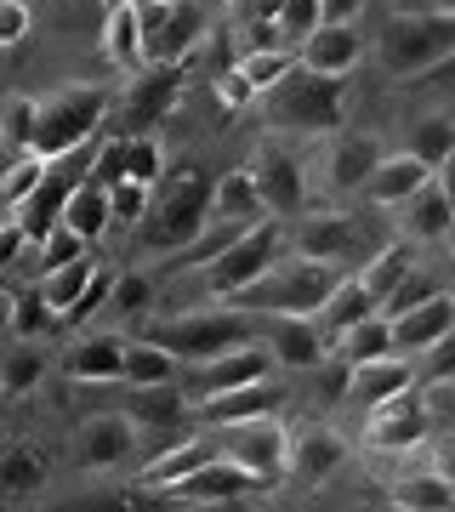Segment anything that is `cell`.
I'll use <instances>...</instances> for the list:
<instances>
[{"instance_id":"6da1fadb","label":"cell","mask_w":455,"mask_h":512,"mask_svg":"<svg viewBox=\"0 0 455 512\" xmlns=\"http://www.w3.org/2000/svg\"><path fill=\"white\" fill-rule=\"evenodd\" d=\"M262 97H268V126L319 137V131L342 126V114H347V74H319V69H308V63H291V69L279 74Z\"/></svg>"},{"instance_id":"7a4b0ae2","label":"cell","mask_w":455,"mask_h":512,"mask_svg":"<svg viewBox=\"0 0 455 512\" xmlns=\"http://www.w3.org/2000/svg\"><path fill=\"white\" fill-rule=\"evenodd\" d=\"M205 228H211V177L188 171V177H177V183L165 188L160 200H148L137 239H143V251H182Z\"/></svg>"},{"instance_id":"3957f363","label":"cell","mask_w":455,"mask_h":512,"mask_svg":"<svg viewBox=\"0 0 455 512\" xmlns=\"http://www.w3.org/2000/svg\"><path fill=\"white\" fill-rule=\"evenodd\" d=\"M455 63V12H410L382 29V69L399 80L438 74Z\"/></svg>"},{"instance_id":"277c9868","label":"cell","mask_w":455,"mask_h":512,"mask_svg":"<svg viewBox=\"0 0 455 512\" xmlns=\"http://www.w3.org/2000/svg\"><path fill=\"white\" fill-rule=\"evenodd\" d=\"M336 262H313V256H296V262H273L262 279H251L245 291L234 296L239 308L256 313H319L325 296L336 291Z\"/></svg>"},{"instance_id":"5b68a950","label":"cell","mask_w":455,"mask_h":512,"mask_svg":"<svg viewBox=\"0 0 455 512\" xmlns=\"http://www.w3.org/2000/svg\"><path fill=\"white\" fill-rule=\"evenodd\" d=\"M256 336V319L245 308H228V313H182V319H148L143 325V342L154 348L177 353L188 365H200V359H217V353L239 348V342H251Z\"/></svg>"},{"instance_id":"8992f818","label":"cell","mask_w":455,"mask_h":512,"mask_svg":"<svg viewBox=\"0 0 455 512\" xmlns=\"http://www.w3.org/2000/svg\"><path fill=\"white\" fill-rule=\"evenodd\" d=\"M103 114H109V97L97 92V86H69V92L46 97L40 114H35V143H29V154L57 160V154H69V148L91 143L97 126H103Z\"/></svg>"},{"instance_id":"52a82bcc","label":"cell","mask_w":455,"mask_h":512,"mask_svg":"<svg viewBox=\"0 0 455 512\" xmlns=\"http://www.w3.org/2000/svg\"><path fill=\"white\" fill-rule=\"evenodd\" d=\"M279 245H285V234H279V217L251 222L245 234H234V239H228V245H222V251L200 268V274H205V291L234 302V296L245 291L251 279H262L273 262H279Z\"/></svg>"},{"instance_id":"ba28073f","label":"cell","mask_w":455,"mask_h":512,"mask_svg":"<svg viewBox=\"0 0 455 512\" xmlns=\"http://www.w3.org/2000/svg\"><path fill=\"white\" fill-rule=\"evenodd\" d=\"M222 439L217 450L239 467H251L262 484H279L285 478V456H291V439H285V427L273 416H256V421H234V427H217Z\"/></svg>"},{"instance_id":"9c48e42d","label":"cell","mask_w":455,"mask_h":512,"mask_svg":"<svg viewBox=\"0 0 455 512\" xmlns=\"http://www.w3.org/2000/svg\"><path fill=\"white\" fill-rule=\"evenodd\" d=\"M256 490H268V484H262L251 467H239V461H228L217 450L205 467L177 478V484L165 490V501H182V507H234V501H251Z\"/></svg>"},{"instance_id":"30bf717a","label":"cell","mask_w":455,"mask_h":512,"mask_svg":"<svg viewBox=\"0 0 455 512\" xmlns=\"http://www.w3.org/2000/svg\"><path fill=\"white\" fill-rule=\"evenodd\" d=\"M262 348L273 353V365L285 370H313L330 359V336L319 330L313 313H268L262 325Z\"/></svg>"},{"instance_id":"8fae6325","label":"cell","mask_w":455,"mask_h":512,"mask_svg":"<svg viewBox=\"0 0 455 512\" xmlns=\"http://www.w3.org/2000/svg\"><path fill=\"white\" fill-rule=\"evenodd\" d=\"M273 376V353L256 348V342H239V348L217 353V359H200L194 376H188V404L194 399H211V393H228V387H245V382H262Z\"/></svg>"},{"instance_id":"7c38bea8","label":"cell","mask_w":455,"mask_h":512,"mask_svg":"<svg viewBox=\"0 0 455 512\" xmlns=\"http://www.w3.org/2000/svg\"><path fill=\"white\" fill-rule=\"evenodd\" d=\"M364 439H370V450H416L427 439V404L410 387L393 393V399H376L370 421H364Z\"/></svg>"},{"instance_id":"4fadbf2b","label":"cell","mask_w":455,"mask_h":512,"mask_svg":"<svg viewBox=\"0 0 455 512\" xmlns=\"http://www.w3.org/2000/svg\"><path fill=\"white\" fill-rule=\"evenodd\" d=\"M251 183L256 194H262V205H268V217H296L302 205H308V183H302V165L285 154V148L262 143L251 160Z\"/></svg>"},{"instance_id":"5bb4252c","label":"cell","mask_w":455,"mask_h":512,"mask_svg":"<svg viewBox=\"0 0 455 512\" xmlns=\"http://www.w3.org/2000/svg\"><path fill=\"white\" fill-rule=\"evenodd\" d=\"M182 97V63H148L126 92V131H154Z\"/></svg>"},{"instance_id":"9a60e30c","label":"cell","mask_w":455,"mask_h":512,"mask_svg":"<svg viewBox=\"0 0 455 512\" xmlns=\"http://www.w3.org/2000/svg\"><path fill=\"white\" fill-rule=\"evenodd\" d=\"M279 387L273 376L262 382H245V387H228V393H211V399H194V416L205 427H234V421H256V416H279Z\"/></svg>"},{"instance_id":"2e32d148","label":"cell","mask_w":455,"mask_h":512,"mask_svg":"<svg viewBox=\"0 0 455 512\" xmlns=\"http://www.w3.org/2000/svg\"><path fill=\"white\" fill-rule=\"evenodd\" d=\"M205 35V6L200 0H171V12L160 18V29L143 40L148 63H188V52Z\"/></svg>"},{"instance_id":"e0dca14e","label":"cell","mask_w":455,"mask_h":512,"mask_svg":"<svg viewBox=\"0 0 455 512\" xmlns=\"http://www.w3.org/2000/svg\"><path fill=\"white\" fill-rule=\"evenodd\" d=\"M131 444H137V416H126V410L91 416L86 427H80V467H91V473L120 467V461L131 456Z\"/></svg>"},{"instance_id":"ac0fdd59","label":"cell","mask_w":455,"mask_h":512,"mask_svg":"<svg viewBox=\"0 0 455 512\" xmlns=\"http://www.w3.org/2000/svg\"><path fill=\"white\" fill-rule=\"evenodd\" d=\"M444 330H455V302L444 291H433L427 302L393 313V353H421L427 342H438Z\"/></svg>"},{"instance_id":"d6986e66","label":"cell","mask_w":455,"mask_h":512,"mask_svg":"<svg viewBox=\"0 0 455 512\" xmlns=\"http://www.w3.org/2000/svg\"><path fill=\"white\" fill-rule=\"evenodd\" d=\"M364 57V40L353 23H319L302 46H296V63H308L319 74H347Z\"/></svg>"},{"instance_id":"ffe728a7","label":"cell","mask_w":455,"mask_h":512,"mask_svg":"<svg viewBox=\"0 0 455 512\" xmlns=\"http://www.w3.org/2000/svg\"><path fill=\"white\" fill-rule=\"evenodd\" d=\"M347 444L330 433V427H308L302 439H291V456H285V473L302 484V490H313V484H325L336 467H342Z\"/></svg>"},{"instance_id":"44dd1931","label":"cell","mask_w":455,"mask_h":512,"mask_svg":"<svg viewBox=\"0 0 455 512\" xmlns=\"http://www.w3.org/2000/svg\"><path fill=\"white\" fill-rule=\"evenodd\" d=\"M359 222L353 217H308L296 228V256H313V262H347L359 256Z\"/></svg>"},{"instance_id":"7402d4cb","label":"cell","mask_w":455,"mask_h":512,"mask_svg":"<svg viewBox=\"0 0 455 512\" xmlns=\"http://www.w3.org/2000/svg\"><path fill=\"white\" fill-rule=\"evenodd\" d=\"M410 382H416V370L404 365V353H382V359L347 365V399H359V404L393 399V393H404Z\"/></svg>"},{"instance_id":"603a6c76","label":"cell","mask_w":455,"mask_h":512,"mask_svg":"<svg viewBox=\"0 0 455 512\" xmlns=\"http://www.w3.org/2000/svg\"><path fill=\"white\" fill-rule=\"evenodd\" d=\"M427 177H433V165H421L416 154L404 148V154H382V160H376L370 183H364V194H370L376 205H404L421 183H427Z\"/></svg>"},{"instance_id":"cb8c5ba5","label":"cell","mask_w":455,"mask_h":512,"mask_svg":"<svg viewBox=\"0 0 455 512\" xmlns=\"http://www.w3.org/2000/svg\"><path fill=\"white\" fill-rule=\"evenodd\" d=\"M217 456V439H188V444H165L160 456L148 461L143 473H137V490H154L165 495L177 478H188L194 467H205V461Z\"/></svg>"},{"instance_id":"d4e9b609","label":"cell","mask_w":455,"mask_h":512,"mask_svg":"<svg viewBox=\"0 0 455 512\" xmlns=\"http://www.w3.org/2000/svg\"><path fill=\"white\" fill-rule=\"evenodd\" d=\"M103 52H109V63L120 74L148 69L143 23H137V6H131V0H114V6H109V23H103Z\"/></svg>"},{"instance_id":"484cf974","label":"cell","mask_w":455,"mask_h":512,"mask_svg":"<svg viewBox=\"0 0 455 512\" xmlns=\"http://www.w3.org/2000/svg\"><path fill=\"white\" fill-rule=\"evenodd\" d=\"M211 217L239 222V228H251V222L268 217V205H262V194H256V183H251V165H245V171H228V177L211 183Z\"/></svg>"},{"instance_id":"4316f807","label":"cell","mask_w":455,"mask_h":512,"mask_svg":"<svg viewBox=\"0 0 455 512\" xmlns=\"http://www.w3.org/2000/svg\"><path fill=\"white\" fill-rule=\"evenodd\" d=\"M120 370H126V342L120 336H86V342H74V353H69L74 382H120Z\"/></svg>"},{"instance_id":"83f0119b","label":"cell","mask_w":455,"mask_h":512,"mask_svg":"<svg viewBox=\"0 0 455 512\" xmlns=\"http://www.w3.org/2000/svg\"><path fill=\"white\" fill-rule=\"evenodd\" d=\"M404 228H410V239H444L455 228V205L444 200V188L433 177L404 200Z\"/></svg>"},{"instance_id":"f1b7e54d","label":"cell","mask_w":455,"mask_h":512,"mask_svg":"<svg viewBox=\"0 0 455 512\" xmlns=\"http://www.w3.org/2000/svg\"><path fill=\"white\" fill-rule=\"evenodd\" d=\"M336 359H347V365H364V359H382V353H393V319H387L382 308L364 313L359 325H347L336 342Z\"/></svg>"},{"instance_id":"f546056e","label":"cell","mask_w":455,"mask_h":512,"mask_svg":"<svg viewBox=\"0 0 455 512\" xmlns=\"http://www.w3.org/2000/svg\"><path fill=\"white\" fill-rule=\"evenodd\" d=\"M364 313H376V296L364 291L359 274H353V279H336V291L325 296V308L313 313V319H319V330H325L330 342H336V336H342L347 325H359Z\"/></svg>"},{"instance_id":"4dcf8cb0","label":"cell","mask_w":455,"mask_h":512,"mask_svg":"<svg viewBox=\"0 0 455 512\" xmlns=\"http://www.w3.org/2000/svg\"><path fill=\"white\" fill-rule=\"evenodd\" d=\"M46 473H52V456L40 444H12L0 456V495H35L46 490Z\"/></svg>"},{"instance_id":"1f68e13d","label":"cell","mask_w":455,"mask_h":512,"mask_svg":"<svg viewBox=\"0 0 455 512\" xmlns=\"http://www.w3.org/2000/svg\"><path fill=\"white\" fill-rule=\"evenodd\" d=\"M376 160H382V148L370 143V137H342V143L330 148V188H342V194L364 188L370 171H376Z\"/></svg>"},{"instance_id":"d6a6232c","label":"cell","mask_w":455,"mask_h":512,"mask_svg":"<svg viewBox=\"0 0 455 512\" xmlns=\"http://www.w3.org/2000/svg\"><path fill=\"white\" fill-rule=\"evenodd\" d=\"M63 222H69L86 245H97V239L109 234V188H97L91 177H80V188H74L69 205H63Z\"/></svg>"},{"instance_id":"836d02e7","label":"cell","mask_w":455,"mask_h":512,"mask_svg":"<svg viewBox=\"0 0 455 512\" xmlns=\"http://www.w3.org/2000/svg\"><path fill=\"white\" fill-rule=\"evenodd\" d=\"M410 268H416V251H410V239H393V245H382V251H376V256H370V262L359 268V285L376 296V308H382L387 291H393V285H399Z\"/></svg>"},{"instance_id":"e575fe53","label":"cell","mask_w":455,"mask_h":512,"mask_svg":"<svg viewBox=\"0 0 455 512\" xmlns=\"http://www.w3.org/2000/svg\"><path fill=\"white\" fill-rule=\"evenodd\" d=\"M393 507H410V512H450L455 507V484L444 473H416V478H399L393 495H387Z\"/></svg>"},{"instance_id":"d590c367","label":"cell","mask_w":455,"mask_h":512,"mask_svg":"<svg viewBox=\"0 0 455 512\" xmlns=\"http://www.w3.org/2000/svg\"><path fill=\"white\" fill-rule=\"evenodd\" d=\"M177 353H165V348H154V342H126V370H120V382H131V387H171V376H177Z\"/></svg>"},{"instance_id":"8d00e7d4","label":"cell","mask_w":455,"mask_h":512,"mask_svg":"<svg viewBox=\"0 0 455 512\" xmlns=\"http://www.w3.org/2000/svg\"><path fill=\"white\" fill-rule=\"evenodd\" d=\"M57 325H63V319H57V308L40 291H18V296H12V336H18V342L52 336Z\"/></svg>"},{"instance_id":"74e56055","label":"cell","mask_w":455,"mask_h":512,"mask_svg":"<svg viewBox=\"0 0 455 512\" xmlns=\"http://www.w3.org/2000/svg\"><path fill=\"white\" fill-rule=\"evenodd\" d=\"M35 114H40L35 97H6L0 103V148L6 154H29V143H35Z\"/></svg>"},{"instance_id":"f35d334b","label":"cell","mask_w":455,"mask_h":512,"mask_svg":"<svg viewBox=\"0 0 455 512\" xmlns=\"http://www.w3.org/2000/svg\"><path fill=\"white\" fill-rule=\"evenodd\" d=\"M91 274H97V268H91V256H74V262H63V268H46V279H40V296L57 308V319H63V308H69L74 296L86 291Z\"/></svg>"},{"instance_id":"ab89813d","label":"cell","mask_w":455,"mask_h":512,"mask_svg":"<svg viewBox=\"0 0 455 512\" xmlns=\"http://www.w3.org/2000/svg\"><path fill=\"white\" fill-rule=\"evenodd\" d=\"M40 177H46V160H40V154H12L6 171H0V205H12V211H18V205L35 194Z\"/></svg>"},{"instance_id":"60d3db41","label":"cell","mask_w":455,"mask_h":512,"mask_svg":"<svg viewBox=\"0 0 455 512\" xmlns=\"http://www.w3.org/2000/svg\"><path fill=\"white\" fill-rule=\"evenodd\" d=\"M291 63H296L291 46H256V52L239 57V74H245V80L256 86V97H262V92L273 86V80H279V74L291 69Z\"/></svg>"},{"instance_id":"b9f144b4","label":"cell","mask_w":455,"mask_h":512,"mask_svg":"<svg viewBox=\"0 0 455 512\" xmlns=\"http://www.w3.org/2000/svg\"><path fill=\"white\" fill-rule=\"evenodd\" d=\"M126 137V177H137V183H160V171H165V154L160 143H154V131H120Z\"/></svg>"},{"instance_id":"7bdbcfd3","label":"cell","mask_w":455,"mask_h":512,"mask_svg":"<svg viewBox=\"0 0 455 512\" xmlns=\"http://www.w3.org/2000/svg\"><path fill=\"white\" fill-rule=\"evenodd\" d=\"M40 376H46V359H40V353H29V348L6 353V365H0V393H6V399H23V393L40 387Z\"/></svg>"},{"instance_id":"ee69618b","label":"cell","mask_w":455,"mask_h":512,"mask_svg":"<svg viewBox=\"0 0 455 512\" xmlns=\"http://www.w3.org/2000/svg\"><path fill=\"white\" fill-rule=\"evenodd\" d=\"M319 23H325L319 0H279V35H285V46H302Z\"/></svg>"},{"instance_id":"f6af8a7d","label":"cell","mask_w":455,"mask_h":512,"mask_svg":"<svg viewBox=\"0 0 455 512\" xmlns=\"http://www.w3.org/2000/svg\"><path fill=\"white\" fill-rule=\"evenodd\" d=\"M450 148H455V120H421L416 137H410V154H416L421 165H438Z\"/></svg>"},{"instance_id":"bcb514c9","label":"cell","mask_w":455,"mask_h":512,"mask_svg":"<svg viewBox=\"0 0 455 512\" xmlns=\"http://www.w3.org/2000/svg\"><path fill=\"white\" fill-rule=\"evenodd\" d=\"M109 285H114V274H109V268H97V274L86 279V291L63 308V325H86L97 308H109Z\"/></svg>"},{"instance_id":"7dc6e473","label":"cell","mask_w":455,"mask_h":512,"mask_svg":"<svg viewBox=\"0 0 455 512\" xmlns=\"http://www.w3.org/2000/svg\"><path fill=\"white\" fill-rule=\"evenodd\" d=\"M148 302H154V279L114 274V285H109V308L114 313H148Z\"/></svg>"},{"instance_id":"c3c4849f","label":"cell","mask_w":455,"mask_h":512,"mask_svg":"<svg viewBox=\"0 0 455 512\" xmlns=\"http://www.w3.org/2000/svg\"><path fill=\"white\" fill-rule=\"evenodd\" d=\"M97 188H114L120 177H126V137H109V143L91 148V171H86Z\"/></svg>"},{"instance_id":"681fc988","label":"cell","mask_w":455,"mask_h":512,"mask_svg":"<svg viewBox=\"0 0 455 512\" xmlns=\"http://www.w3.org/2000/svg\"><path fill=\"white\" fill-rule=\"evenodd\" d=\"M421 382L438 387V382H455V330H444L438 342L421 348Z\"/></svg>"},{"instance_id":"f907efd6","label":"cell","mask_w":455,"mask_h":512,"mask_svg":"<svg viewBox=\"0 0 455 512\" xmlns=\"http://www.w3.org/2000/svg\"><path fill=\"white\" fill-rule=\"evenodd\" d=\"M143 211H148V183L120 177V183L109 188V222H143Z\"/></svg>"},{"instance_id":"816d5d0a","label":"cell","mask_w":455,"mask_h":512,"mask_svg":"<svg viewBox=\"0 0 455 512\" xmlns=\"http://www.w3.org/2000/svg\"><path fill=\"white\" fill-rule=\"evenodd\" d=\"M74 256H86V239L74 234L69 222H57L52 234L40 239V274H46V268H63V262H74Z\"/></svg>"},{"instance_id":"f5cc1de1","label":"cell","mask_w":455,"mask_h":512,"mask_svg":"<svg viewBox=\"0 0 455 512\" xmlns=\"http://www.w3.org/2000/svg\"><path fill=\"white\" fill-rule=\"evenodd\" d=\"M438 285L427 274H416V268H410V274L399 279V285H393V291H387V302H382V313L387 319H393V313H404V308H416V302H427V296H433Z\"/></svg>"},{"instance_id":"db71d44e","label":"cell","mask_w":455,"mask_h":512,"mask_svg":"<svg viewBox=\"0 0 455 512\" xmlns=\"http://www.w3.org/2000/svg\"><path fill=\"white\" fill-rule=\"evenodd\" d=\"M217 103L234 114V109H245V103H256V86H251V80H245L239 69H228V74L217 80Z\"/></svg>"},{"instance_id":"11a10c76","label":"cell","mask_w":455,"mask_h":512,"mask_svg":"<svg viewBox=\"0 0 455 512\" xmlns=\"http://www.w3.org/2000/svg\"><path fill=\"white\" fill-rule=\"evenodd\" d=\"M29 35V6L23 0H0V46H18Z\"/></svg>"},{"instance_id":"9f6ffc18","label":"cell","mask_w":455,"mask_h":512,"mask_svg":"<svg viewBox=\"0 0 455 512\" xmlns=\"http://www.w3.org/2000/svg\"><path fill=\"white\" fill-rule=\"evenodd\" d=\"M23 251H29V234H23L18 217H6L0 222V274H6L12 262H23Z\"/></svg>"},{"instance_id":"6f0895ef","label":"cell","mask_w":455,"mask_h":512,"mask_svg":"<svg viewBox=\"0 0 455 512\" xmlns=\"http://www.w3.org/2000/svg\"><path fill=\"white\" fill-rule=\"evenodd\" d=\"M364 0H319V12H325V23H353L359 18Z\"/></svg>"},{"instance_id":"680465c9","label":"cell","mask_w":455,"mask_h":512,"mask_svg":"<svg viewBox=\"0 0 455 512\" xmlns=\"http://www.w3.org/2000/svg\"><path fill=\"white\" fill-rule=\"evenodd\" d=\"M433 467H438V473H444V478L455 484V433H444V439L433 444Z\"/></svg>"},{"instance_id":"91938a15","label":"cell","mask_w":455,"mask_h":512,"mask_svg":"<svg viewBox=\"0 0 455 512\" xmlns=\"http://www.w3.org/2000/svg\"><path fill=\"white\" fill-rule=\"evenodd\" d=\"M433 183H438V188H444V200H450V205H455V148H450V154H444V160H438V165H433Z\"/></svg>"},{"instance_id":"94428289","label":"cell","mask_w":455,"mask_h":512,"mask_svg":"<svg viewBox=\"0 0 455 512\" xmlns=\"http://www.w3.org/2000/svg\"><path fill=\"white\" fill-rule=\"evenodd\" d=\"M433 12H455V0H433Z\"/></svg>"},{"instance_id":"6125c7cd","label":"cell","mask_w":455,"mask_h":512,"mask_svg":"<svg viewBox=\"0 0 455 512\" xmlns=\"http://www.w3.org/2000/svg\"><path fill=\"white\" fill-rule=\"evenodd\" d=\"M0 296H6V274H0Z\"/></svg>"},{"instance_id":"be15d7a7","label":"cell","mask_w":455,"mask_h":512,"mask_svg":"<svg viewBox=\"0 0 455 512\" xmlns=\"http://www.w3.org/2000/svg\"><path fill=\"white\" fill-rule=\"evenodd\" d=\"M450 239H455V228H450Z\"/></svg>"}]
</instances>
